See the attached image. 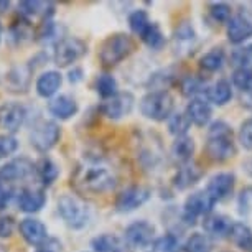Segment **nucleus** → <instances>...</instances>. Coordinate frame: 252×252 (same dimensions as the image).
<instances>
[{
    "instance_id": "f257e3e1",
    "label": "nucleus",
    "mask_w": 252,
    "mask_h": 252,
    "mask_svg": "<svg viewBox=\"0 0 252 252\" xmlns=\"http://www.w3.org/2000/svg\"><path fill=\"white\" fill-rule=\"evenodd\" d=\"M117 185L116 175L106 166H79L71 175V187L79 194L88 196H99L112 191Z\"/></svg>"
},
{
    "instance_id": "f03ea898",
    "label": "nucleus",
    "mask_w": 252,
    "mask_h": 252,
    "mask_svg": "<svg viewBox=\"0 0 252 252\" xmlns=\"http://www.w3.org/2000/svg\"><path fill=\"white\" fill-rule=\"evenodd\" d=\"M204 152L209 160L218 161V163H222V161L236 157L237 147L234 142V132L229 124L224 121H215L209 124Z\"/></svg>"
},
{
    "instance_id": "7ed1b4c3",
    "label": "nucleus",
    "mask_w": 252,
    "mask_h": 252,
    "mask_svg": "<svg viewBox=\"0 0 252 252\" xmlns=\"http://www.w3.org/2000/svg\"><path fill=\"white\" fill-rule=\"evenodd\" d=\"M135 51V41L129 33H112L99 46V61L106 68H112L127 60Z\"/></svg>"
},
{
    "instance_id": "20e7f679",
    "label": "nucleus",
    "mask_w": 252,
    "mask_h": 252,
    "mask_svg": "<svg viewBox=\"0 0 252 252\" xmlns=\"http://www.w3.org/2000/svg\"><path fill=\"white\" fill-rule=\"evenodd\" d=\"M56 209L64 224L71 229H83L86 227L91 218L88 204L76 194H61L56 201Z\"/></svg>"
},
{
    "instance_id": "39448f33",
    "label": "nucleus",
    "mask_w": 252,
    "mask_h": 252,
    "mask_svg": "<svg viewBox=\"0 0 252 252\" xmlns=\"http://www.w3.org/2000/svg\"><path fill=\"white\" fill-rule=\"evenodd\" d=\"M140 114L150 121H168L175 111V99L168 91H150L139 102Z\"/></svg>"
},
{
    "instance_id": "423d86ee",
    "label": "nucleus",
    "mask_w": 252,
    "mask_h": 252,
    "mask_svg": "<svg viewBox=\"0 0 252 252\" xmlns=\"http://www.w3.org/2000/svg\"><path fill=\"white\" fill-rule=\"evenodd\" d=\"M30 145L40 154H46L61 139V127L55 121H48V119H38V121L32 126L30 130Z\"/></svg>"
},
{
    "instance_id": "0eeeda50",
    "label": "nucleus",
    "mask_w": 252,
    "mask_h": 252,
    "mask_svg": "<svg viewBox=\"0 0 252 252\" xmlns=\"http://www.w3.org/2000/svg\"><path fill=\"white\" fill-rule=\"evenodd\" d=\"M86 53H88L86 41L76 36H66L56 41L53 61L60 68H66V66H71L76 61H79Z\"/></svg>"
},
{
    "instance_id": "6e6552de",
    "label": "nucleus",
    "mask_w": 252,
    "mask_h": 252,
    "mask_svg": "<svg viewBox=\"0 0 252 252\" xmlns=\"http://www.w3.org/2000/svg\"><path fill=\"white\" fill-rule=\"evenodd\" d=\"M216 203L213 201L211 196L201 189V191H194L188 194V198L183 203V211H182V221L185 224L193 226L196 222L198 218H204L211 215L213 209H215Z\"/></svg>"
},
{
    "instance_id": "1a4fd4ad",
    "label": "nucleus",
    "mask_w": 252,
    "mask_h": 252,
    "mask_svg": "<svg viewBox=\"0 0 252 252\" xmlns=\"http://www.w3.org/2000/svg\"><path fill=\"white\" fill-rule=\"evenodd\" d=\"M155 226L145 220L130 222L124 231V244L132 249H145L155 241Z\"/></svg>"
},
{
    "instance_id": "9d476101",
    "label": "nucleus",
    "mask_w": 252,
    "mask_h": 252,
    "mask_svg": "<svg viewBox=\"0 0 252 252\" xmlns=\"http://www.w3.org/2000/svg\"><path fill=\"white\" fill-rule=\"evenodd\" d=\"M152 198V189L144 185H130L126 189H122L116 198V211L117 213H132L139 209L142 204H145Z\"/></svg>"
},
{
    "instance_id": "9b49d317",
    "label": "nucleus",
    "mask_w": 252,
    "mask_h": 252,
    "mask_svg": "<svg viewBox=\"0 0 252 252\" xmlns=\"http://www.w3.org/2000/svg\"><path fill=\"white\" fill-rule=\"evenodd\" d=\"M27 107L20 102H3L0 104V129L7 134H15L22 129L27 121Z\"/></svg>"
},
{
    "instance_id": "f8f14e48",
    "label": "nucleus",
    "mask_w": 252,
    "mask_h": 252,
    "mask_svg": "<svg viewBox=\"0 0 252 252\" xmlns=\"http://www.w3.org/2000/svg\"><path fill=\"white\" fill-rule=\"evenodd\" d=\"M135 97L130 93H117L116 96L101 102L99 106V112L104 117L112 119V121H119V119L127 117L134 109Z\"/></svg>"
},
{
    "instance_id": "ddd939ff",
    "label": "nucleus",
    "mask_w": 252,
    "mask_h": 252,
    "mask_svg": "<svg viewBox=\"0 0 252 252\" xmlns=\"http://www.w3.org/2000/svg\"><path fill=\"white\" fill-rule=\"evenodd\" d=\"M234 188H236V175L231 172H220L209 178L204 191L211 196L215 203H220L229 198L234 193Z\"/></svg>"
},
{
    "instance_id": "4468645a",
    "label": "nucleus",
    "mask_w": 252,
    "mask_h": 252,
    "mask_svg": "<svg viewBox=\"0 0 252 252\" xmlns=\"http://www.w3.org/2000/svg\"><path fill=\"white\" fill-rule=\"evenodd\" d=\"M33 173H35V163L27 157H18V158H13L3 166H0V180L10 185L20 182V180H27Z\"/></svg>"
},
{
    "instance_id": "2eb2a0df",
    "label": "nucleus",
    "mask_w": 252,
    "mask_h": 252,
    "mask_svg": "<svg viewBox=\"0 0 252 252\" xmlns=\"http://www.w3.org/2000/svg\"><path fill=\"white\" fill-rule=\"evenodd\" d=\"M18 231H20V236L25 239L27 244L30 246L41 247L48 242V229L36 218H25V220H22L20 224H18Z\"/></svg>"
},
{
    "instance_id": "dca6fc26",
    "label": "nucleus",
    "mask_w": 252,
    "mask_h": 252,
    "mask_svg": "<svg viewBox=\"0 0 252 252\" xmlns=\"http://www.w3.org/2000/svg\"><path fill=\"white\" fill-rule=\"evenodd\" d=\"M45 203H46V194L41 188L25 187L17 194L18 209L22 213H27V215H33V213L41 211Z\"/></svg>"
},
{
    "instance_id": "f3484780",
    "label": "nucleus",
    "mask_w": 252,
    "mask_h": 252,
    "mask_svg": "<svg viewBox=\"0 0 252 252\" xmlns=\"http://www.w3.org/2000/svg\"><path fill=\"white\" fill-rule=\"evenodd\" d=\"M226 35L231 43H244L246 40L252 38V20L244 13L232 15L231 20L226 23Z\"/></svg>"
},
{
    "instance_id": "a211bd4d",
    "label": "nucleus",
    "mask_w": 252,
    "mask_h": 252,
    "mask_svg": "<svg viewBox=\"0 0 252 252\" xmlns=\"http://www.w3.org/2000/svg\"><path fill=\"white\" fill-rule=\"evenodd\" d=\"M185 114L188 116L189 122L196 127H204L208 126L213 116V107L204 97H193L189 99Z\"/></svg>"
},
{
    "instance_id": "6ab92c4d",
    "label": "nucleus",
    "mask_w": 252,
    "mask_h": 252,
    "mask_svg": "<svg viewBox=\"0 0 252 252\" xmlns=\"http://www.w3.org/2000/svg\"><path fill=\"white\" fill-rule=\"evenodd\" d=\"M78 102L68 94H60L50 99L48 102V112L58 121H69L78 114Z\"/></svg>"
},
{
    "instance_id": "aec40b11",
    "label": "nucleus",
    "mask_w": 252,
    "mask_h": 252,
    "mask_svg": "<svg viewBox=\"0 0 252 252\" xmlns=\"http://www.w3.org/2000/svg\"><path fill=\"white\" fill-rule=\"evenodd\" d=\"M61 84H63V76H61L60 71H45L38 76L36 83H35V89L36 94L43 99H51L56 96V93L60 91Z\"/></svg>"
},
{
    "instance_id": "412c9836",
    "label": "nucleus",
    "mask_w": 252,
    "mask_h": 252,
    "mask_svg": "<svg viewBox=\"0 0 252 252\" xmlns=\"http://www.w3.org/2000/svg\"><path fill=\"white\" fill-rule=\"evenodd\" d=\"M232 222L234 221H232L229 216L221 215V213H211V215L203 218V227L208 237L211 236V237H220V239L227 237L229 236Z\"/></svg>"
},
{
    "instance_id": "4be33fe9",
    "label": "nucleus",
    "mask_w": 252,
    "mask_h": 252,
    "mask_svg": "<svg viewBox=\"0 0 252 252\" xmlns=\"http://www.w3.org/2000/svg\"><path fill=\"white\" fill-rule=\"evenodd\" d=\"M203 177V170L196 163H185L177 170L175 177L172 178L173 187L177 189H188L193 185H196Z\"/></svg>"
},
{
    "instance_id": "5701e85b",
    "label": "nucleus",
    "mask_w": 252,
    "mask_h": 252,
    "mask_svg": "<svg viewBox=\"0 0 252 252\" xmlns=\"http://www.w3.org/2000/svg\"><path fill=\"white\" fill-rule=\"evenodd\" d=\"M204 99L216 106H226L232 99V86L227 79H218L215 84L208 86L204 93Z\"/></svg>"
},
{
    "instance_id": "b1692460",
    "label": "nucleus",
    "mask_w": 252,
    "mask_h": 252,
    "mask_svg": "<svg viewBox=\"0 0 252 252\" xmlns=\"http://www.w3.org/2000/svg\"><path fill=\"white\" fill-rule=\"evenodd\" d=\"M30 74L32 69L28 66H15V68H12L5 76L8 91L27 93L28 86H30Z\"/></svg>"
},
{
    "instance_id": "393cba45",
    "label": "nucleus",
    "mask_w": 252,
    "mask_h": 252,
    "mask_svg": "<svg viewBox=\"0 0 252 252\" xmlns=\"http://www.w3.org/2000/svg\"><path fill=\"white\" fill-rule=\"evenodd\" d=\"M231 242L244 252H252V229L244 221H234L231 226L229 236Z\"/></svg>"
},
{
    "instance_id": "a878e982",
    "label": "nucleus",
    "mask_w": 252,
    "mask_h": 252,
    "mask_svg": "<svg viewBox=\"0 0 252 252\" xmlns=\"http://www.w3.org/2000/svg\"><path fill=\"white\" fill-rule=\"evenodd\" d=\"M170 154H172L173 160H177L178 163H189L194 155V140L191 137L183 135V137H177L175 142L172 144V149H170Z\"/></svg>"
},
{
    "instance_id": "bb28decb",
    "label": "nucleus",
    "mask_w": 252,
    "mask_h": 252,
    "mask_svg": "<svg viewBox=\"0 0 252 252\" xmlns=\"http://www.w3.org/2000/svg\"><path fill=\"white\" fill-rule=\"evenodd\" d=\"M35 173L43 187H51L60 177V168L50 157H43L35 163Z\"/></svg>"
},
{
    "instance_id": "cd10ccee",
    "label": "nucleus",
    "mask_w": 252,
    "mask_h": 252,
    "mask_svg": "<svg viewBox=\"0 0 252 252\" xmlns=\"http://www.w3.org/2000/svg\"><path fill=\"white\" fill-rule=\"evenodd\" d=\"M180 89H182L183 96L187 97H204V93L208 89V81L196 74L183 76L180 81Z\"/></svg>"
},
{
    "instance_id": "c85d7f7f",
    "label": "nucleus",
    "mask_w": 252,
    "mask_h": 252,
    "mask_svg": "<svg viewBox=\"0 0 252 252\" xmlns=\"http://www.w3.org/2000/svg\"><path fill=\"white\" fill-rule=\"evenodd\" d=\"M93 252H124L126 244L116 234H99L91 239Z\"/></svg>"
},
{
    "instance_id": "c756f323",
    "label": "nucleus",
    "mask_w": 252,
    "mask_h": 252,
    "mask_svg": "<svg viewBox=\"0 0 252 252\" xmlns=\"http://www.w3.org/2000/svg\"><path fill=\"white\" fill-rule=\"evenodd\" d=\"M226 63V53L222 48H213L206 51L201 58H199V68L206 73H216L220 71Z\"/></svg>"
},
{
    "instance_id": "7c9ffc66",
    "label": "nucleus",
    "mask_w": 252,
    "mask_h": 252,
    "mask_svg": "<svg viewBox=\"0 0 252 252\" xmlns=\"http://www.w3.org/2000/svg\"><path fill=\"white\" fill-rule=\"evenodd\" d=\"M139 36L149 48L155 50V51H158L165 46V35L157 22H150L149 27H147Z\"/></svg>"
},
{
    "instance_id": "2f4dec72",
    "label": "nucleus",
    "mask_w": 252,
    "mask_h": 252,
    "mask_svg": "<svg viewBox=\"0 0 252 252\" xmlns=\"http://www.w3.org/2000/svg\"><path fill=\"white\" fill-rule=\"evenodd\" d=\"M94 89H96V93L104 99V101H106V99H111L119 93L117 79L114 78L112 74L102 73L97 76L96 81H94Z\"/></svg>"
},
{
    "instance_id": "473e14b6",
    "label": "nucleus",
    "mask_w": 252,
    "mask_h": 252,
    "mask_svg": "<svg viewBox=\"0 0 252 252\" xmlns=\"http://www.w3.org/2000/svg\"><path fill=\"white\" fill-rule=\"evenodd\" d=\"M35 36V32H33V27L30 25V22L27 18H20V20H15L10 27V40L15 45H23L27 41H30L32 38Z\"/></svg>"
},
{
    "instance_id": "72a5a7b5",
    "label": "nucleus",
    "mask_w": 252,
    "mask_h": 252,
    "mask_svg": "<svg viewBox=\"0 0 252 252\" xmlns=\"http://www.w3.org/2000/svg\"><path fill=\"white\" fill-rule=\"evenodd\" d=\"M182 252H213V242L203 232H193L182 246Z\"/></svg>"
},
{
    "instance_id": "f704fd0d",
    "label": "nucleus",
    "mask_w": 252,
    "mask_h": 252,
    "mask_svg": "<svg viewBox=\"0 0 252 252\" xmlns=\"http://www.w3.org/2000/svg\"><path fill=\"white\" fill-rule=\"evenodd\" d=\"M191 122L185 112H173L168 117V132L175 137H183L188 134Z\"/></svg>"
},
{
    "instance_id": "c9c22d12",
    "label": "nucleus",
    "mask_w": 252,
    "mask_h": 252,
    "mask_svg": "<svg viewBox=\"0 0 252 252\" xmlns=\"http://www.w3.org/2000/svg\"><path fill=\"white\" fill-rule=\"evenodd\" d=\"M231 64L236 69H246L252 68V43L237 46L231 53Z\"/></svg>"
},
{
    "instance_id": "e433bc0d",
    "label": "nucleus",
    "mask_w": 252,
    "mask_h": 252,
    "mask_svg": "<svg viewBox=\"0 0 252 252\" xmlns=\"http://www.w3.org/2000/svg\"><path fill=\"white\" fill-rule=\"evenodd\" d=\"M194 40H196V33H194V28H193L191 23H189V22L178 23L177 28H175V32H173L175 45L189 46Z\"/></svg>"
},
{
    "instance_id": "4c0bfd02",
    "label": "nucleus",
    "mask_w": 252,
    "mask_h": 252,
    "mask_svg": "<svg viewBox=\"0 0 252 252\" xmlns=\"http://www.w3.org/2000/svg\"><path fill=\"white\" fill-rule=\"evenodd\" d=\"M182 246L183 244L180 242V237L173 232H166L154 241L155 252H182Z\"/></svg>"
},
{
    "instance_id": "58836bf2",
    "label": "nucleus",
    "mask_w": 252,
    "mask_h": 252,
    "mask_svg": "<svg viewBox=\"0 0 252 252\" xmlns=\"http://www.w3.org/2000/svg\"><path fill=\"white\" fill-rule=\"evenodd\" d=\"M231 81L232 86L239 89L242 94H252V68L234 69Z\"/></svg>"
},
{
    "instance_id": "ea45409f",
    "label": "nucleus",
    "mask_w": 252,
    "mask_h": 252,
    "mask_svg": "<svg viewBox=\"0 0 252 252\" xmlns=\"http://www.w3.org/2000/svg\"><path fill=\"white\" fill-rule=\"evenodd\" d=\"M150 17H149V13H147L144 8H139V10H134L129 15V27H130V30L135 33L137 36L140 35L142 32L145 30L147 27H149V23H150Z\"/></svg>"
},
{
    "instance_id": "a19ab883",
    "label": "nucleus",
    "mask_w": 252,
    "mask_h": 252,
    "mask_svg": "<svg viewBox=\"0 0 252 252\" xmlns=\"http://www.w3.org/2000/svg\"><path fill=\"white\" fill-rule=\"evenodd\" d=\"M209 17L218 23H227L232 17V8L224 2H215L209 5Z\"/></svg>"
},
{
    "instance_id": "79ce46f5",
    "label": "nucleus",
    "mask_w": 252,
    "mask_h": 252,
    "mask_svg": "<svg viewBox=\"0 0 252 252\" xmlns=\"http://www.w3.org/2000/svg\"><path fill=\"white\" fill-rule=\"evenodd\" d=\"M48 8V3H43V2H30V0H25V2H20L18 3V13L22 15V18H30V17H35L38 15L40 12H43Z\"/></svg>"
},
{
    "instance_id": "37998d69",
    "label": "nucleus",
    "mask_w": 252,
    "mask_h": 252,
    "mask_svg": "<svg viewBox=\"0 0 252 252\" xmlns=\"http://www.w3.org/2000/svg\"><path fill=\"white\" fill-rule=\"evenodd\" d=\"M18 150V140L10 134H0V158H7Z\"/></svg>"
},
{
    "instance_id": "c03bdc74",
    "label": "nucleus",
    "mask_w": 252,
    "mask_h": 252,
    "mask_svg": "<svg viewBox=\"0 0 252 252\" xmlns=\"http://www.w3.org/2000/svg\"><path fill=\"white\" fill-rule=\"evenodd\" d=\"M237 139H239V144L246 150H252V117L246 119L241 124L239 132H237Z\"/></svg>"
},
{
    "instance_id": "a18cd8bd",
    "label": "nucleus",
    "mask_w": 252,
    "mask_h": 252,
    "mask_svg": "<svg viewBox=\"0 0 252 252\" xmlns=\"http://www.w3.org/2000/svg\"><path fill=\"white\" fill-rule=\"evenodd\" d=\"M237 208H239L241 215H247L252 209V188H246L242 189L239 194V199H237Z\"/></svg>"
},
{
    "instance_id": "49530a36",
    "label": "nucleus",
    "mask_w": 252,
    "mask_h": 252,
    "mask_svg": "<svg viewBox=\"0 0 252 252\" xmlns=\"http://www.w3.org/2000/svg\"><path fill=\"white\" fill-rule=\"evenodd\" d=\"M15 220L12 216L2 215L0 216V239H7L13 234L15 231Z\"/></svg>"
},
{
    "instance_id": "de8ad7c7",
    "label": "nucleus",
    "mask_w": 252,
    "mask_h": 252,
    "mask_svg": "<svg viewBox=\"0 0 252 252\" xmlns=\"http://www.w3.org/2000/svg\"><path fill=\"white\" fill-rule=\"evenodd\" d=\"M13 193L15 191H13L12 185L0 180V211H3V209L8 206V203H10L13 198Z\"/></svg>"
},
{
    "instance_id": "09e8293b",
    "label": "nucleus",
    "mask_w": 252,
    "mask_h": 252,
    "mask_svg": "<svg viewBox=\"0 0 252 252\" xmlns=\"http://www.w3.org/2000/svg\"><path fill=\"white\" fill-rule=\"evenodd\" d=\"M68 79H69V83H79V81H83V69L81 68H73L69 71V74H68Z\"/></svg>"
},
{
    "instance_id": "8fccbe9b",
    "label": "nucleus",
    "mask_w": 252,
    "mask_h": 252,
    "mask_svg": "<svg viewBox=\"0 0 252 252\" xmlns=\"http://www.w3.org/2000/svg\"><path fill=\"white\" fill-rule=\"evenodd\" d=\"M10 5H12V2H8V0H2V2H0V15L7 13L8 8H10Z\"/></svg>"
},
{
    "instance_id": "3c124183",
    "label": "nucleus",
    "mask_w": 252,
    "mask_h": 252,
    "mask_svg": "<svg viewBox=\"0 0 252 252\" xmlns=\"http://www.w3.org/2000/svg\"><path fill=\"white\" fill-rule=\"evenodd\" d=\"M36 252H58V249H56V247H50V246H41Z\"/></svg>"
},
{
    "instance_id": "603ef678",
    "label": "nucleus",
    "mask_w": 252,
    "mask_h": 252,
    "mask_svg": "<svg viewBox=\"0 0 252 252\" xmlns=\"http://www.w3.org/2000/svg\"><path fill=\"white\" fill-rule=\"evenodd\" d=\"M247 173H249L251 175V177H252V157H251V158H249V161H247Z\"/></svg>"
},
{
    "instance_id": "864d4df0",
    "label": "nucleus",
    "mask_w": 252,
    "mask_h": 252,
    "mask_svg": "<svg viewBox=\"0 0 252 252\" xmlns=\"http://www.w3.org/2000/svg\"><path fill=\"white\" fill-rule=\"evenodd\" d=\"M2 32H3V28H2V23H0V41H2Z\"/></svg>"
}]
</instances>
